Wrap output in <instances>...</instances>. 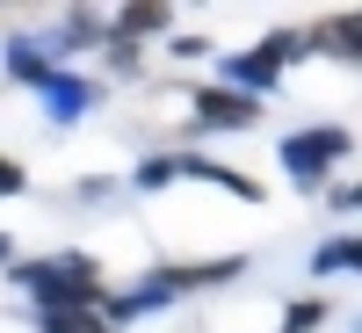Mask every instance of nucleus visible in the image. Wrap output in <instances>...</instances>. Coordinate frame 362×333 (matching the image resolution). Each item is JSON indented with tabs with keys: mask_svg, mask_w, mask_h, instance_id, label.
Instances as JSON below:
<instances>
[{
	"mask_svg": "<svg viewBox=\"0 0 362 333\" xmlns=\"http://www.w3.org/2000/svg\"><path fill=\"white\" fill-rule=\"evenodd\" d=\"M0 261H15V239H8V232H0Z\"/></svg>",
	"mask_w": 362,
	"mask_h": 333,
	"instance_id": "nucleus-16",
	"label": "nucleus"
},
{
	"mask_svg": "<svg viewBox=\"0 0 362 333\" xmlns=\"http://www.w3.org/2000/svg\"><path fill=\"white\" fill-rule=\"evenodd\" d=\"M131 181H138L145 196H160V189H174V181H181V160H145V167H138Z\"/></svg>",
	"mask_w": 362,
	"mask_h": 333,
	"instance_id": "nucleus-12",
	"label": "nucleus"
},
{
	"mask_svg": "<svg viewBox=\"0 0 362 333\" xmlns=\"http://www.w3.org/2000/svg\"><path fill=\"white\" fill-rule=\"evenodd\" d=\"M37 333H109V319L95 305H80V312H37Z\"/></svg>",
	"mask_w": 362,
	"mask_h": 333,
	"instance_id": "nucleus-11",
	"label": "nucleus"
},
{
	"mask_svg": "<svg viewBox=\"0 0 362 333\" xmlns=\"http://www.w3.org/2000/svg\"><path fill=\"white\" fill-rule=\"evenodd\" d=\"M95 102H102V87H95V80H80L73 66H58V80L44 87V124H80Z\"/></svg>",
	"mask_w": 362,
	"mask_h": 333,
	"instance_id": "nucleus-5",
	"label": "nucleus"
},
{
	"mask_svg": "<svg viewBox=\"0 0 362 333\" xmlns=\"http://www.w3.org/2000/svg\"><path fill=\"white\" fill-rule=\"evenodd\" d=\"M109 66H116V73H138V51H131V44H116V37H109Z\"/></svg>",
	"mask_w": 362,
	"mask_h": 333,
	"instance_id": "nucleus-15",
	"label": "nucleus"
},
{
	"mask_svg": "<svg viewBox=\"0 0 362 333\" xmlns=\"http://www.w3.org/2000/svg\"><path fill=\"white\" fill-rule=\"evenodd\" d=\"M0 58H8V80H22V87H37V95H44V87L58 80V58H44V51L29 44V37H8V51H0Z\"/></svg>",
	"mask_w": 362,
	"mask_h": 333,
	"instance_id": "nucleus-6",
	"label": "nucleus"
},
{
	"mask_svg": "<svg viewBox=\"0 0 362 333\" xmlns=\"http://www.w3.org/2000/svg\"><path fill=\"white\" fill-rule=\"evenodd\" d=\"M22 189H29V167L0 153V196H22Z\"/></svg>",
	"mask_w": 362,
	"mask_h": 333,
	"instance_id": "nucleus-14",
	"label": "nucleus"
},
{
	"mask_svg": "<svg viewBox=\"0 0 362 333\" xmlns=\"http://www.w3.org/2000/svg\"><path fill=\"white\" fill-rule=\"evenodd\" d=\"M319 326H326V297H297L283 319V333H319Z\"/></svg>",
	"mask_w": 362,
	"mask_h": 333,
	"instance_id": "nucleus-13",
	"label": "nucleus"
},
{
	"mask_svg": "<svg viewBox=\"0 0 362 333\" xmlns=\"http://www.w3.org/2000/svg\"><path fill=\"white\" fill-rule=\"evenodd\" d=\"M15 290L29 297L37 312H80V305H102V268L95 254H37V261H8Z\"/></svg>",
	"mask_w": 362,
	"mask_h": 333,
	"instance_id": "nucleus-1",
	"label": "nucleus"
},
{
	"mask_svg": "<svg viewBox=\"0 0 362 333\" xmlns=\"http://www.w3.org/2000/svg\"><path fill=\"white\" fill-rule=\"evenodd\" d=\"M167 22H174V15L160 8V0H145V8H124V15L109 22V37H116V44H131V37H153V29H167Z\"/></svg>",
	"mask_w": 362,
	"mask_h": 333,
	"instance_id": "nucleus-10",
	"label": "nucleus"
},
{
	"mask_svg": "<svg viewBox=\"0 0 362 333\" xmlns=\"http://www.w3.org/2000/svg\"><path fill=\"white\" fill-rule=\"evenodd\" d=\"M297 51H305V37H297V29H276V37H261L254 51H232L225 66H218V87H232V95H254V102H261L268 87L283 80V66H290Z\"/></svg>",
	"mask_w": 362,
	"mask_h": 333,
	"instance_id": "nucleus-2",
	"label": "nucleus"
},
{
	"mask_svg": "<svg viewBox=\"0 0 362 333\" xmlns=\"http://www.w3.org/2000/svg\"><path fill=\"white\" fill-rule=\"evenodd\" d=\"M283 167H290V181H305V189H319L326 181V167H341L348 153H355V131L348 124H305V131H290L283 145Z\"/></svg>",
	"mask_w": 362,
	"mask_h": 333,
	"instance_id": "nucleus-3",
	"label": "nucleus"
},
{
	"mask_svg": "<svg viewBox=\"0 0 362 333\" xmlns=\"http://www.w3.org/2000/svg\"><path fill=\"white\" fill-rule=\"evenodd\" d=\"M181 181H218L225 196H239V203H261V181H247L239 167H218V160H181Z\"/></svg>",
	"mask_w": 362,
	"mask_h": 333,
	"instance_id": "nucleus-8",
	"label": "nucleus"
},
{
	"mask_svg": "<svg viewBox=\"0 0 362 333\" xmlns=\"http://www.w3.org/2000/svg\"><path fill=\"white\" fill-rule=\"evenodd\" d=\"M254 124H261V102H254V95L196 87V131H254Z\"/></svg>",
	"mask_w": 362,
	"mask_h": 333,
	"instance_id": "nucleus-4",
	"label": "nucleus"
},
{
	"mask_svg": "<svg viewBox=\"0 0 362 333\" xmlns=\"http://www.w3.org/2000/svg\"><path fill=\"white\" fill-rule=\"evenodd\" d=\"M355 268H362V239H355V232L326 239V247L312 254V276H355Z\"/></svg>",
	"mask_w": 362,
	"mask_h": 333,
	"instance_id": "nucleus-9",
	"label": "nucleus"
},
{
	"mask_svg": "<svg viewBox=\"0 0 362 333\" xmlns=\"http://www.w3.org/2000/svg\"><path fill=\"white\" fill-rule=\"evenodd\" d=\"M305 44H312V51H334L341 66H355V58H362V22H355V8H341L334 22H319Z\"/></svg>",
	"mask_w": 362,
	"mask_h": 333,
	"instance_id": "nucleus-7",
	"label": "nucleus"
}]
</instances>
